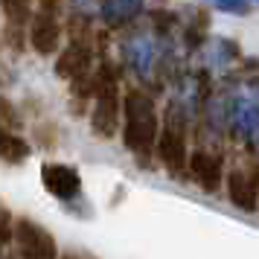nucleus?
Listing matches in <instances>:
<instances>
[{
    "instance_id": "f257e3e1",
    "label": "nucleus",
    "mask_w": 259,
    "mask_h": 259,
    "mask_svg": "<svg viewBox=\"0 0 259 259\" xmlns=\"http://www.w3.org/2000/svg\"><path fill=\"white\" fill-rule=\"evenodd\" d=\"M122 140L137 157H149L157 146V105L146 91H128L122 99Z\"/></svg>"
},
{
    "instance_id": "f03ea898",
    "label": "nucleus",
    "mask_w": 259,
    "mask_h": 259,
    "mask_svg": "<svg viewBox=\"0 0 259 259\" xmlns=\"http://www.w3.org/2000/svg\"><path fill=\"white\" fill-rule=\"evenodd\" d=\"M157 160L163 163L166 172L172 175H184V169L189 166V152H187V137H184V117L178 114V108L172 105L166 114V125L157 137Z\"/></svg>"
},
{
    "instance_id": "7ed1b4c3",
    "label": "nucleus",
    "mask_w": 259,
    "mask_h": 259,
    "mask_svg": "<svg viewBox=\"0 0 259 259\" xmlns=\"http://www.w3.org/2000/svg\"><path fill=\"white\" fill-rule=\"evenodd\" d=\"M15 239L21 247V259H59V245L50 236L47 227H41L32 219L15 222Z\"/></svg>"
},
{
    "instance_id": "20e7f679",
    "label": "nucleus",
    "mask_w": 259,
    "mask_h": 259,
    "mask_svg": "<svg viewBox=\"0 0 259 259\" xmlns=\"http://www.w3.org/2000/svg\"><path fill=\"white\" fill-rule=\"evenodd\" d=\"M41 181H44L50 195H56L61 201H73L82 192V178L67 163H44L41 166Z\"/></svg>"
},
{
    "instance_id": "39448f33",
    "label": "nucleus",
    "mask_w": 259,
    "mask_h": 259,
    "mask_svg": "<svg viewBox=\"0 0 259 259\" xmlns=\"http://www.w3.org/2000/svg\"><path fill=\"white\" fill-rule=\"evenodd\" d=\"M91 64H94V47H91V41H70L67 50L56 61V73H59L61 79L79 82V79L91 76Z\"/></svg>"
},
{
    "instance_id": "423d86ee",
    "label": "nucleus",
    "mask_w": 259,
    "mask_h": 259,
    "mask_svg": "<svg viewBox=\"0 0 259 259\" xmlns=\"http://www.w3.org/2000/svg\"><path fill=\"white\" fill-rule=\"evenodd\" d=\"M187 172H189V178L204 189V192H215V189L222 187V181H224L222 157L212 154V152H204V149H198V152L189 154Z\"/></svg>"
},
{
    "instance_id": "0eeeda50",
    "label": "nucleus",
    "mask_w": 259,
    "mask_h": 259,
    "mask_svg": "<svg viewBox=\"0 0 259 259\" xmlns=\"http://www.w3.org/2000/svg\"><path fill=\"white\" fill-rule=\"evenodd\" d=\"M29 44L38 56H53L61 47V24L56 12H38L29 24Z\"/></svg>"
},
{
    "instance_id": "6e6552de",
    "label": "nucleus",
    "mask_w": 259,
    "mask_h": 259,
    "mask_svg": "<svg viewBox=\"0 0 259 259\" xmlns=\"http://www.w3.org/2000/svg\"><path fill=\"white\" fill-rule=\"evenodd\" d=\"M230 128L239 137L256 140L259 137V102H253V99H236L233 108H230Z\"/></svg>"
},
{
    "instance_id": "1a4fd4ad",
    "label": "nucleus",
    "mask_w": 259,
    "mask_h": 259,
    "mask_svg": "<svg viewBox=\"0 0 259 259\" xmlns=\"http://www.w3.org/2000/svg\"><path fill=\"white\" fill-rule=\"evenodd\" d=\"M224 187H227V195H230V201H233L239 210L253 212L259 207V204H256V187H253L250 175L233 169L230 175H224Z\"/></svg>"
},
{
    "instance_id": "9d476101",
    "label": "nucleus",
    "mask_w": 259,
    "mask_h": 259,
    "mask_svg": "<svg viewBox=\"0 0 259 259\" xmlns=\"http://www.w3.org/2000/svg\"><path fill=\"white\" fill-rule=\"evenodd\" d=\"M125 61H128V67L140 79H149L152 76V67H154V44L149 38H131L128 44H125Z\"/></svg>"
},
{
    "instance_id": "9b49d317",
    "label": "nucleus",
    "mask_w": 259,
    "mask_h": 259,
    "mask_svg": "<svg viewBox=\"0 0 259 259\" xmlns=\"http://www.w3.org/2000/svg\"><path fill=\"white\" fill-rule=\"evenodd\" d=\"M143 6H146V0H102L99 15L108 26H125L143 12Z\"/></svg>"
},
{
    "instance_id": "f8f14e48",
    "label": "nucleus",
    "mask_w": 259,
    "mask_h": 259,
    "mask_svg": "<svg viewBox=\"0 0 259 259\" xmlns=\"http://www.w3.org/2000/svg\"><path fill=\"white\" fill-rule=\"evenodd\" d=\"M29 152L32 149H29V143L21 134L0 128V160L3 163H24L26 157H29Z\"/></svg>"
},
{
    "instance_id": "ddd939ff",
    "label": "nucleus",
    "mask_w": 259,
    "mask_h": 259,
    "mask_svg": "<svg viewBox=\"0 0 259 259\" xmlns=\"http://www.w3.org/2000/svg\"><path fill=\"white\" fill-rule=\"evenodd\" d=\"M0 9L6 15V21L12 26H24L29 21V9H32V0H0Z\"/></svg>"
},
{
    "instance_id": "4468645a",
    "label": "nucleus",
    "mask_w": 259,
    "mask_h": 259,
    "mask_svg": "<svg viewBox=\"0 0 259 259\" xmlns=\"http://www.w3.org/2000/svg\"><path fill=\"white\" fill-rule=\"evenodd\" d=\"M212 9L227 15H247L250 12V0H207Z\"/></svg>"
},
{
    "instance_id": "2eb2a0df",
    "label": "nucleus",
    "mask_w": 259,
    "mask_h": 259,
    "mask_svg": "<svg viewBox=\"0 0 259 259\" xmlns=\"http://www.w3.org/2000/svg\"><path fill=\"white\" fill-rule=\"evenodd\" d=\"M18 122H21V117H18L15 105L9 102V99H3V96H0V128L15 131V125H18Z\"/></svg>"
},
{
    "instance_id": "dca6fc26",
    "label": "nucleus",
    "mask_w": 259,
    "mask_h": 259,
    "mask_svg": "<svg viewBox=\"0 0 259 259\" xmlns=\"http://www.w3.org/2000/svg\"><path fill=\"white\" fill-rule=\"evenodd\" d=\"M212 50H215V61H219V64H230V61L239 56V47H236L233 41H227V38H219Z\"/></svg>"
},
{
    "instance_id": "f3484780",
    "label": "nucleus",
    "mask_w": 259,
    "mask_h": 259,
    "mask_svg": "<svg viewBox=\"0 0 259 259\" xmlns=\"http://www.w3.org/2000/svg\"><path fill=\"white\" fill-rule=\"evenodd\" d=\"M9 236H15V224H12V219H9L6 207H0V245L9 242Z\"/></svg>"
},
{
    "instance_id": "a211bd4d",
    "label": "nucleus",
    "mask_w": 259,
    "mask_h": 259,
    "mask_svg": "<svg viewBox=\"0 0 259 259\" xmlns=\"http://www.w3.org/2000/svg\"><path fill=\"white\" fill-rule=\"evenodd\" d=\"M61 6V0H41V12H56Z\"/></svg>"
},
{
    "instance_id": "6ab92c4d",
    "label": "nucleus",
    "mask_w": 259,
    "mask_h": 259,
    "mask_svg": "<svg viewBox=\"0 0 259 259\" xmlns=\"http://www.w3.org/2000/svg\"><path fill=\"white\" fill-rule=\"evenodd\" d=\"M250 181H253V187H256V192H259V163L253 166V172H250Z\"/></svg>"
},
{
    "instance_id": "aec40b11",
    "label": "nucleus",
    "mask_w": 259,
    "mask_h": 259,
    "mask_svg": "<svg viewBox=\"0 0 259 259\" xmlns=\"http://www.w3.org/2000/svg\"><path fill=\"white\" fill-rule=\"evenodd\" d=\"M67 259H76V256H67Z\"/></svg>"
},
{
    "instance_id": "412c9836",
    "label": "nucleus",
    "mask_w": 259,
    "mask_h": 259,
    "mask_svg": "<svg viewBox=\"0 0 259 259\" xmlns=\"http://www.w3.org/2000/svg\"><path fill=\"white\" fill-rule=\"evenodd\" d=\"M253 3H259V0H253Z\"/></svg>"
}]
</instances>
